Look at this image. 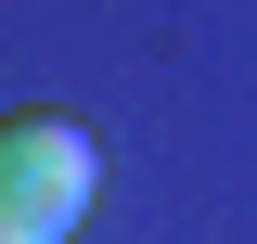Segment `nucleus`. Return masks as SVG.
Segmentation results:
<instances>
[{
	"label": "nucleus",
	"mask_w": 257,
	"mask_h": 244,
	"mask_svg": "<svg viewBox=\"0 0 257 244\" xmlns=\"http://www.w3.org/2000/svg\"><path fill=\"white\" fill-rule=\"evenodd\" d=\"M90 193H103V154L77 116H52V103L0 116V244H77Z\"/></svg>",
	"instance_id": "1"
}]
</instances>
